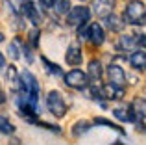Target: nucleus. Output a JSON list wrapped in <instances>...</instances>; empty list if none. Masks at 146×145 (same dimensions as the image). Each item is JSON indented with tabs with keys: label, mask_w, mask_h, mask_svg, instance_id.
Instances as JSON below:
<instances>
[{
	"label": "nucleus",
	"mask_w": 146,
	"mask_h": 145,
	"mask_svg": "<svg viewBox=\"0 0 146 145\" xmlns=\"http://www.w3.org/2000/svg\"><path fill=\"white\" fill-rule=\"evenodd\" d=\"M17 106H19V110H21V113L26 115V117H37L39 115V97L30 95L28 91H24V89L19 91Z\"/></svg>",
	"instance_id": "nucleus-1"
},
{
	"label": "nucleus",
	"mask_w": 146,
	"mask_h": 145,
	"mask_svg": "<svg viewBox=\"0 0 146 145\" xmlns=\"http://www.w3.org/2000/svg\"><path fill=\"white\" fill-rule=\"evenodd\" d=\"M144 15H146V7L143 0H131L124 9V22L126 24H135V26H143L144 24Z\"/></svg>",
	"instance_id": "nucleus-2"
},
{
	"label": "nucleus",
	"mask_w": 146,
	"mask_h": 145,
	"mask_svg": "<svg viewBox=\"0 0 146 145\" xmlns=\"http://www.w3.org/2000/svg\"><path fill=\"white\" fill-rule=\"evenodd\" d=\"M46 106H48L50 112H52V115L59 117V119L67 115V102H65L61 91H57V89L48 91V95H46Z\"/></svg>",
	"instance_id": "nucleus-3"
},
{
	"label": "nucleus",
	"mask_w": 146,
	"mask_h": 145,
	"mask_svg": "<svg viewBox=\"0 0 146 145\" xmlns=\"http://www.w3.org/2000/svg\"><path fill=\"white\" fill-rule=\"evenodd\" d=\"M91 17V9L85 6H76V7H70L68 13L65 15V22L68 26H83Z\"/></svg>",
	"instance_id": "nucleus-4"
},
{
	"label": "nucleus",
	"mask_w": 146,
	"mask_h": 145,
	"mask_svg": "<svg viewBox=\"0 0 146 145\" xmlns=\"http://www.w3.org/2000/svg\"><path fill=\"white\" fill-rule=\"evenodd\" d=\"M65 84L72 89H87L89 87V76L80 69H72L65 75Z\"/></svg>",
	"instance_id": "nucleus-5"
},
{
	"label": "nucleus",
	"mask_w": 146,
	"mask_h": 145,
	"mask_svg": "<svg viewBox=\"0 0 146 145\" xmlns=\"http://www.w3.org/2000/svg\"><path fill=\"white\" fill-rule=\"evenodd\" d=\"M80 36L87 37V39H89L93 45H96V47H100V45L106 41L104 28L98 24V22H93V24H89V26H87V30H80Z\"/></svg>",
	"instance_id": "nucleus-6"
},
{
	"label": "nucleus",
	"mask_w": 146,
	"mask_h": 145,
	"mask_svg": "<svg viewBox=\"0 0 146 145\" xmlns=\"http://www.w3.org/2000/svg\"><path fill=\"white\" fill-rule=\"evenodd\" d=\"M107 78H109V86L118 87V89H124L126 86V72L120 65L117 63H111L107 67Z\"/></svg>",
	"instance_id": "nucleus-7"
},
{
	"label": "nucleus",
	"mask_w": 146,
	"mask_h": 145,
	"mask_svg": "<svg viewBox=\"0 0 146 145\" xmlns=\"http://www.w3.org/2000/svg\"><path fill=\"white\" fill-rule=\"evenodd\" d=\"M115 6H117V0H93V6L91 7H93V11H94L96 17L106 19L107 15L113 13Z\"/></svg>",
	"instance_id": "nucleus-8"
},
{
	"label": "nucleus",
	"mask_w": 146,
	"mask_h": 145,
	"mask_svg": "<svg viewBox=\"0 0 146 145\" xmlns=\"http://www.w3.org/2000/svg\"><path fill=\"white\" fill-rule=\"evenodd\" d=\"M21 82H22V89H24V91H28L30 95L39 97V84H37V78L30 71H22Z\"/></svg>",
	"instance_id": "nucleus-9"
},
{
	"label": "nucleus",
	"mask_w": 146,
	"mask_h": 145,
	"mask_svg": "<svg viewBox=\"0 0 146 145\" xmlns=\"http://www.w3.org/2000/svg\"><path fill=\"white\" fill-rule=\"evenodd\" d=\"M22 13L30 19V22H32L35 28L41 24V21H43V15H41L39 9H37V4H33V2H24L22 4Z\"/></svg>",
	"instance_id": "nucleus-10"
},
{
	"label": "nucleus",
	"mask_w": 146,
	"mask_h": 145,
	"mask_svg": "<svg viewBox=\"0 0 146 145\" xmlns=\"http://www.w3.org/2000/svg\"><path fill=\"white\" fill-rule=\"evenodd\" d=\"M6 82H7V86H9L13 91H21V89H22L21 75H19V71H17V67H15V65H7V71H6Z\"/></svg>",
	"instance_id": "nucleus-11"
},
{
	"label": "nucleus",
	"mask_w": 146,
	"mask_h": 145,
	"mask_svg": "<svg viewBox=\"0 0 146 145\" xmlns=\"http://www.w3.org/2000/svg\"><path fill=\"white\" fill-rule=\"evenodd\" d=\"M65 60H67V63H68V65H72V67L80 65V63H82V60H83L82 48H80L78 45H70V47L67 48V54H65Z\"/></svg>",
	"instance_id": "nucleus-12"
},
{
	"label": "nucleus",
	"mask_w": 146,
	"mask_h": 145,
	"mask_svg": "<svg viewBox=\"0 0 146 145\" xmlns=\"http://www.w3.org/2000/svg\"><path fill=\"white\" fill-rule=\"evenodd\" d=\"M129 63H131V67H135V69L144 71V65H146V52H144V48L133 50L131 56H129Z\"/></svg>",
	"instance_id": "nucleus-13"
},
{
	"label": "nucleus",
	"mask_w": 146,
	"mask_h": 145,
	"mask_svg": "<svg viewBox=\"0 0 146 145\" xmlns=\"http://www.w3.org/2000/svg\"><path fill=\"white\" fill-rule=\"evenodd\" d=\"M113 115L117 117L118 121H122V123H131V121H135V113H133V110H131V104L126 106V108H115Z\"/></svg>",
	"instance_id": "nucleus-14"
},
{
	"label": "nucleus",
	"mask_w": 146,
	"mask_h": 145,
	"mask_svg": "<svg viewBox=\"0 0 146 145\" xmlns=\"http://www.w3.org/2000/svg\"><path fill=\"white\" fill-rule=\"evenodd\" d=\"M87 72L93 80H100L104 75V67H102V62L100 60H91L89 62V67H87Z\"/></svg>",
	"instance_id": "nucleus-15"
},
{
	"label": "nucleus",
	"mask_w": 146,
	"mask_h": 145,
	"mask_svg": "<svg viewBox=\"0 0 146 145\" xmlns=\"http://www.w3.org/2000/svg\"><path fill=\"white\" fill-rule=\"evenodd\" d=\"M106 26L111 30V32H120V30L124 28V22H122L117 15L111 13V15H107V17H106Z\"/></svg>",
	"instance_id": "nucleus-16"
},
{
	"label": "nucleus",
	"mask_w": 146,
	"mask_h": 145,
	"mask_svg": "<svg viewBox=\"0 0 146 145\" xmlns=\"http://www.w3.org/2000/svg\"><path fill=\"white\" fill-rule=\"evenodd\" d=\"M87 130H91V123H89V121H85V119L76 121L74 127H72V134H74V136H82V134H85Z\"/></svg>",
	"instance_id": "nucleus-17"
},
{
	"label": "nucleus",
	"mask_w": 146,
	"mask_h": 145,
	"mask_svg": "<svg viewBox=\"0 0 146 145\" xmlns=\"http://www.w3.org/2000/svg\"><path fill=\"white\" fill-rule=\"evenodd\" d=\"M0 132L2 134H13L15 132V125L4 115H0Z\"/></svg>",
	"instance_id": "nucleus-18"
},
{
	"label": "nucleus",
	"mask_w": 146,
	"mask_h": 145,
	"mask_svg": "<svg viewBox=\"0 0 146 145\" xmlns=\"http://www.w3.org/2000/svg\"><path fill=\"white\" fill-rule=\"evenodd\" d=\"M41 62L44 63V67H46V71H48V72H52L54 76H59V75H63V71H61V67L57 65V63H52V62H48V60L44 58V56L41 58Z\"/></svg>",
	"instance_id": "nucleus-19"
},
{
	"label": "nucleus",
	"mask_w": 146,
	"mask_h": 145,
	"mask_svg": "<svg viewBox=\"0 0 146 145\" xmlns=\"http://www.w3.org/2000/svg\"><path fill=\"white\" fill-rule=\"evenodd\" d=\"M52 7H54L56 13H65V15H67L68 9H70V2H68V0H57Z\"/></svg>",
	"instance_id": "nucleus-20"
},
{
	"label": "nucleus",
	"mask_w": 146,
	"mask_h": 145,
	"mask_svg": "<svg viewBox=\"0 0 146 145\" xmlns=\"http://www.w3.org/2000/svg\"><path fill=\"white\" fill-rule=\"evenodd\" d=\"M94 123H96V125H106V127H109V128H113V130H117V132H120V134H124V128H120L117 123H111V121L104 119V117H98V119H94Z\"/></svg>",
	"instance_id": "nucleus-21"
},
{
	"label": "nucleus",
	"mask_w": 146,
	"mask_h": 145,
	"mask_svg": "<svg viewBox=\"0 0 146 145\" xmlns=\"http://www.w3.org/2000/svg\"><path fill=\"white\" fill-rule=\"evenodd\" d=\"M7 54H9L13 60L21 58V54H19V39L13 41V43H9V47H7Z\"/></svg>",
	"instance_id": "nucleus-22"
},
{
	"label": "nucleus",
	"mask_w": 146,
	"mask_h": 145,
	"mask_svg": "<svg viewBox=\"0 0 146 145\" xmlns=\"http://www.w3.org/2000/svg\"><path fill=\"white\" fill-rule=\"evenodd\" d=\"M39 36H41V32H39L37 28L30 30V34H28V39H30V45H32V47H37V45H39Z\"/></svg>",
	"instance_id": "nucleus-23"
},
{
	"label": "nucleus",
	"mask_w": 146,
	"mask_h": 145,
	"mask_svg": "<svg viewBox=\"0 0 146 145\" xmlns=\"http://www.w3.org/2000/svg\"><path fill=\"white\" fill-rule=\"evenodd\" d=\"M21 50H24V56H26V60H28V63H32L33 62V54H32V50H30L28 45H22Z\"/></svg>",
	"instance_id": "nucleus-24"
},
{
	"label": "nucleus",
	"mask_w": 146,
	"mask_h": 145,
	"mask_svg": "<svg viewBox=\"0 0 146 145\" xmlns=\"http://www.w3.org/2000/svg\"><path fill=\"white\" fill-rule=\"evenodd\" d=\"M4 65H6V58H4V56H2V52H0V69H2Z\"/></svg>",
	"instance_id": "nucleus-25"
},
{
	"label": "nucleus",
	"mask_w": 146,
	"mask_h": 145,
	"mask_svg": "<svg viewBox=\"0 0 146 145\" xmlns=\"http://www.w3.org/2000/svg\"><path fill=\"white\" fill-rule=\"evenodd\" d=\"M4 102H6V97H4V91L0 89V104H4Z\"/></svg>",
	"instance_id": "nucleus-26"
},
{
	"label": "nucleus",
	"mask_w": 146,
	"mask_h": 145,
	"mask_svg": "<svg viewBox=\"0 0 146 145\" xmlns=\"http://www.w3.org/2000/svg\"><path fill=\"white\" fill-rule=\"evenodd\" d=\"M0 41H4V36H2V34H0Z\"/></svg>",
	"instance_id": "nucleus-27"
},
{
	"label": "nucleus",
	"mask_w": 146,
	"mask_h": 145,
	"mask_svg": "<svg viewBox=\"0 0 146 145\" xmlns=\"http://www.w3.org/2000/svg\"><path fill=\"white\" fill-rule=\"evenodd\" d=\"M115 145H122V143H115Z\"/></svg>",
	"instance_id": "nucleus-28"
}]
</instances>
